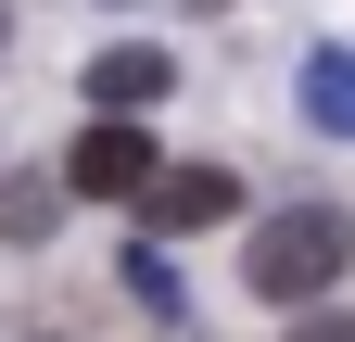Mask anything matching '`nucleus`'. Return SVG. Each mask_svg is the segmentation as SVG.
Here are the masks:
<instances>
[{
  "label": "nucleus",
  "instance_id": "nucleus-1",
  "mask_svg": "<svg viewBox=\"0 0 355 342\" xmlns=\"http://www.w3.org/2000/svg\"><path fill=\"white\" fill-rule=\"evenodd\" d=\"M343 253H355V228L330 216V203H279V216L254 228V253H241V279L266 291V305H292V317H304V305H318V291L343 279Z\"/></svg>",
  "mask_w": 355,
  "mask_h": 342
},
{
  "label": "nucleus",
  "instance_id": "nucleus-2",
  "mask_svg": "<svg viewBox=\"0 0 355 342\" xmlns=\"http://www.w3.org/2000/svg\"><path fill=\"white\" fill-rule=\"evenodd\" d=\"M153 178H165V152H153L127 114H89V127H76V152H64V190H89V203H140Z\"/></svg>",
  "mask_w": 355,
  "mask_h": 342
},
{
  "label": "nucleus",
  "instance_id": "nucleus-3",
  "mask_svg": "<svg viewBox=\"0 0 355 342\" xmlns=\"http://www.w3.org/2000/svg\"><path fill=\"white\" fill-rule=\"evenodd\" d=\"M241 216V178L229 165H165V178L140 190V228L153 241H191V228H229Z\"/></svg>",
  "mask_w": 355,
  "mask_h": 342
},
{
  "label": "nucleus",
  "instance_id": "nucleus-4",
  "mask_svg": "<svg viewBox=\"0 0 355 342\" xmlns=\"http://www.w3.org/2000/svg\"><path fill=\"white\" fill-rule=\"evenodd\" d=\"M76 76H89V114H140V102H165V76H178V64L153 51V38H114V51H89Z\"/></svg>",
  "mask_w": 355,
  "mask_h": 342
},
{
  "label": "nucleus",
  "instance_id": "nucleus-5",
  "mask_svg": "<svg viewBox=\"0 0 355 342\" xmlns=\"http://www.w3.org/2000/svg\"><path fill=\"white\" fill-rule=\"evenodd\" d=\"M304 114L330 140H355V51H304Z\"/></svg>",
  "mask_w": 355,
  "mask_h": 342
},
{
  "label": "nucleus",
  "instance_id": "nucleus-6",
  "mask_svg": "<svg viewBox=\"0 0 355 342\" xmlns=\"http://www.w3.org/2000/svg\"><path fill=\"white\" fill-rule=\"evenodd\" d=\"M51 216H64V190H51V178H13V190H0V228H13V241H38Z\"/></svg>",
  "mask_w": 355,
  "mask_h": 342
},
{
  "label": "nucleus",
  "instance_id": "nucleus-7",
  "mask_svg": "<svg viewBox=\"0 0 355 342\" xmlns=\"http://www.w3.org/2000/svg\"><path fill=\"white\" fill-rule=\"evenodd\" d=\"M292 342H355V317H292Z\"/></svg>",
  "mask_w": 355,
  "mask_h": 342
}]
</instances>
